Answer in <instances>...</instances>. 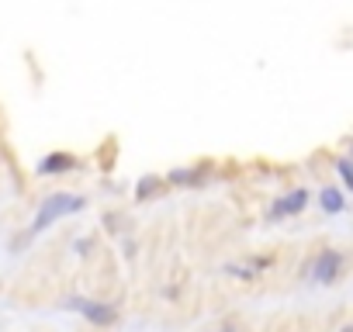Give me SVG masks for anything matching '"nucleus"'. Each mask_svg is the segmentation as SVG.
<instances>
[{
	"label": "nucleus",
	"instance_id": "nucleus-1",
	"mask_svg": "<svg viewBox=\"0 0 353 332\" xmlns=\"http://www.w3.org/2000/svg\"><path fill=\"white\" fill-rule=\"evenodd\" d=\"M83 208H87V201H83L80 194H66V191H59V194H49V198L39 205V211H35L32 236L46 232V229H49V225H56L59 218H66V215H77V211H83Z\"/></svg>",
	"mask_w": 353,
	"mask_h": 332
},
{
	"label": "nucleus",
	"instance_id": "nucleus-2",
	"mask_svg": "<svg viewBox=\"0 0 353 332\" xmlns=\"http://www.w3.org/2000/svg\"><path fill=\"white\" fill-rule=\"evenodd\" d=\"M339 270H343V253L339 249H322L312 260V267H308V273H312L315 284H336L339 280Z\"/></svg>",
	"mask_w": 353,
	"mask_h": 332
},
{
	"label": "nucleus",
	"instance_id": "nucleus-3",
	"mask_svg": "<svg viewBox=\"0 0 353 332\" xmlns=\"http://www.w3.org/2000/svg\"><path fill=\"white\" fill-rule=\"evenodd\" d=\"M66 308H70V311H80V315H83L87 322H94V325H114V318H118L114 304L90 301V298H70V301H66Z\"/></svg>",
	"mask_w": 353,
	"mask_h": 332
},
{
	"label": "nucleus",
	"instance_id": "nucleus-4",
	"mask_svg": "<svg viewBox=\"0 0 353 332\" xmlns=\"http://www.w3.org/2000/svg\"><path fill=\"white\" fill-rule=\"evenodd\" d=\"M305 208H308V191H305V187H294V191H288L284 198H277V201L270 205L267 218H270V222H281V218L301 215Z\"/></svg>",
	"mask_w": 353,
	"mask_h": 332
},
{
	"label": "nucleus",
	"instance_id": "nucleus-5",
	"mask_svg": "<svg viewBox=\"0 0 353 332\" xmlns=\"http://www.w3.org/2000/svg\"><path fill=\"white\" fill-rule=\"evenodd\" d=\"M73 166H77V156H70V152H49V156L39 159L35 174H39V177H56V174L73 170Z\"/></svg>",
	"mask_w": 353,
	"mask_h": 332
},
{
	"label": "nucleus",
	"instance_id": "nucleus-6",
	"mask_svg": "<svg viewBox=\"0 0 353 332\" xmlns=\"http://www.w3.org/2000/svg\"><path fill=\"white\" fill-rule=\"evenodd\" d=\"M319 205H322L325 215H339V211L346 208V201H343V194H339L336 187H322V191H319Z\"/></svg>",
	"mask_w": 353,
	"mask_h": 332
},
{
	"label": "nucleus",
	"instance_id": "nucleus-7",
	"mask_svg": "<svg viewBox=\"0 0 353 332\" xmlns=\"http://www.w3.org/2000/svg\"><path fill=\"white\" fill-rule=\"evenodd\" d=\"M267 267H270V260L263 256V260H256V263H250V267H239V263H229V267H225V273H232L236 280H253V277H256L260 270H267Z\"/></svg>",
	"mask_w": 353,
	"mask_h": 332
},
{
	"label": "nucleus",
	"instance_id": "nucleus-8",
	"mask_svg": "<svg viewBox=\"0 0 353 332\" xmlns=\"http://www.w3.org/2000/svg\"><path fill=\"white\" fill-rule=\"evenodd\" d=\"M336 174H339L343 187L353 194V159H336Z\"/></svg>",
	"mask_w": 353,
	"mask_h": 332
},
{
	"label": "nucleus",
	"instance_id": "nucleus-9",
	"mask_svg": "<svg viewBox=\"0 0 353 332\" xmlns=\"http://www.w3.org/2000/svg\"><path fill=\"white\" fill-rule=\"evenodd\" d=\"M170 180H173V184H194V180H198V170H176Z\"/></svg>",
	"mask_w": 353,
	"mask_h": 332
}]
</instances>
